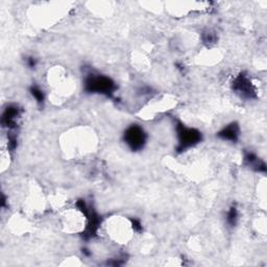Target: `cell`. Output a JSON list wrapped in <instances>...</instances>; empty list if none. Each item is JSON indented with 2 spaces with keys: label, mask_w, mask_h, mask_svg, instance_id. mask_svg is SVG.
Returning <instances> with one entry per match:
<instances>
[{
  "label": "cell",
  "mask_w": 267,
  "mask_h": 267,
  "mask_svg": "<svg viewBox=\"0 0 267 267\" xmlns=\"http://www.w3.org/2000/svg\"><path fill=\"white\" fill-rule=\"evenodd\" d=\"M132 226H133V229L137 232H140L142 230V226L139 220L137 219H132Z\"/></svg>",
  "instance_id": "obj_10"
},
{
  "label": "cell",
  "mask_w": 267,
  "mask_h": 267,
  "mask_svg": "<svg viewBox=\"0 0 267 267\" xmlns=\"http://www.w3.org/2000/svg\"><path fill=\"white\" fill-rule=\"evenodd\" d=\"M178 133V150L185 151L186 149L193 148L202 140V133L195 128L187 127L182 123H178L177 125Z\"/></svg>",
  "instance_id": "obj_2"
},
{
  "label": "cell",
  "mask_w": 267,
  "mask_h": 267,
  "mask_svg": "<svg viewBox=\"0 0 267 267\" xmlns=\"http://www.w3.org/2000/svg\"><path fill=\"white\" fill-rule=\"evenodd\" d=\"M123 138L128 148L134 151L142 149L146 142V134L144 133L143 128L137 124L127 127Z\"/></svg>",
  "instance_id": "obj_3"
},
{
  "label": "cell",
  "mask_w": 267,
  "mask_h": 267,
  "mask_svg": "<svg viewBox=\"0 0 267 267\" xmlns=\"http://www.w3.org/2000/svg\"><path fill=\"white\" fill-rule=\"evenodd\" d=\"M115 84L110 77L100 74H89L85 80V90L89 93H98L112 96L115 90Z\"/></svg>",
  "instance_id": "obj_1"
},
{
  "label": "cell",
  "mask_w": 267,
  "mask_h": 267,
  "mask_svg": "<svg viewBox=\"0 0 267 267\" xmlns=\"http://www.w3.org/2000/svg\"><path fill=\"white\" fill-rule=\"evenodd\" d=\"M20 116V110L17 106H10L5 109L2 115L1 123L3 126H6L7 128L15 127L17 120H18Z\"/></svg>",
  "instance_id": "obj_5"
},
{
  "label": "cell",
  "mask_w": 267,
  "mask_h": 267,
  "mask_svg": "<svg viewBox=\"0 0 267 267\" xmlns=\"http://www.w3.org/2000/svg\"><path fill=\"white\" fill-rule=\"evenodd\" d=\"M239 126L237 123H231L223 127L222 130L217 134V136L220 139L225 141H231V142H237L239 138Z\"/></svg>",
  "instance_id": "obj_6"
},
{
  "label": "cell",
  "mask_w": 267,
  "mask_h": 267,
  "mask_svg": "<svg viewBox=\"0 0 267 267\" xmlns=\"http://www.w3.org/2000/svg\"><path fill=\"white\" fill-rule=\"evenodd\" d=\"M244 162L247 166L251 167L252 169L259 171V172H265L266 171V165L265 163L260 161L255 153L253 152H246L244 156Z\"/></svg>",
  "instance_id": "obj_7"
},
{
  "label": "cell",
  "mask_w": 267,
  "mask_h": 267,
  "mask_svg": "<svg viewBox=\"0 0 267 267\" xmlns=\"http://www.w3.org/2000/svg\"><path fill=\"white\" fill-rule=\"evenodd\" d=\"M233 90L243 98L256 97V91L253 87L252 82L243 73L238 75L233 82Z\"/></svg>",
  "instance_id": "obj_4"
},
{
  "label": "cell",
  "mask_w": 267,
  "mask_h": 267,
  "mask_svg": "<svg viewBox=\"0 0 267 267\" xmlns=\"http://www.w3.org/2000/svg\"><path fill=\"white\" fill-rule=\"evenodd\" d=\"M30 94H31V96L36 99L37 103L40 106H42L43 103H44L45 101V95H44V93H43V91L41 90V88L39 87V86H31L30 89Z\"/></svg>",
  "instance_id": "obj_8"
},
{
  "label": "cell",
  "mask_w": 267,
  "mask_h": 267,
  "mask_svg": "<svg viewBox=\"0 0 267 267\" xmlns=\"http://www.w3.org/2000/svg\"><path fill=\"white\" fill-rule=\"evenodd\" d=\"M27 65L30 67V68H34L37 66V59L32 58V57H30L27 59Z\"/></svg>",
  "instance_id": "obj_11"
},
{
  "label": "cell",
  "mask_w": 267,
  "mask_h": 267,
  "mask_svg": "<svg viewBox=\"0 0 267 267\" xmlns=\"http://www.w3.org/2000/svg\"><path fill=\"white\" fill-rule=\"evenodd\" d=\"M238 220V211L236 207H231L227 213V222L231 227H235Z\"/></svg>",
  "instance_id": "obj_9"
}]
</instances>
